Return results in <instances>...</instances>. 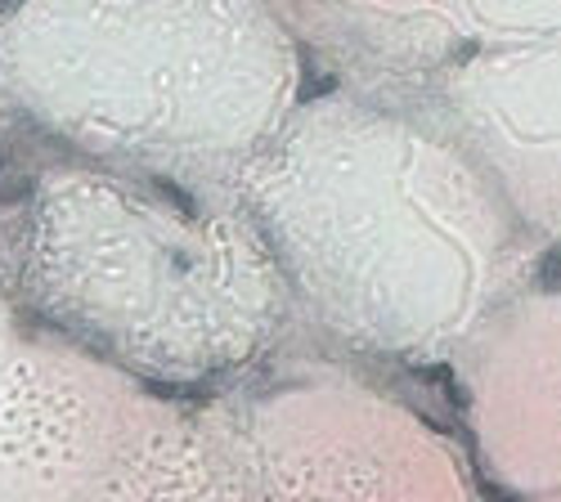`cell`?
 Segmentation results:
<instances>
[{
	"label": "cell",
	"mask_w": 561,
	"mask_h": 502,
	"mask_svg": "<svg viewBox=\"0 0 561 502\" xmlns=\"http://www.w3.org/2000/svg\"><path fill=\"white\" fill-rule=\"evenodd\" d=\"M481 476L512 502L561 489V247L458 359Z\"/></svg>",
	"instance_id": "1"
},
{
	"label": "cell",
	"mask_w": 561,
	"mask_h": 502,
	"mask_svg": "<svg viewBox=\"0 0 561 502\" xmlns=\"http://www.w3.org/2000/svg\"><path fill=\"white\" fill-rule=\"evenodd\" d=\"M522 502H561V489H552V493H539V498H522Z\"/></svg>",
	"instance_id": "2"
}]
</instances>
